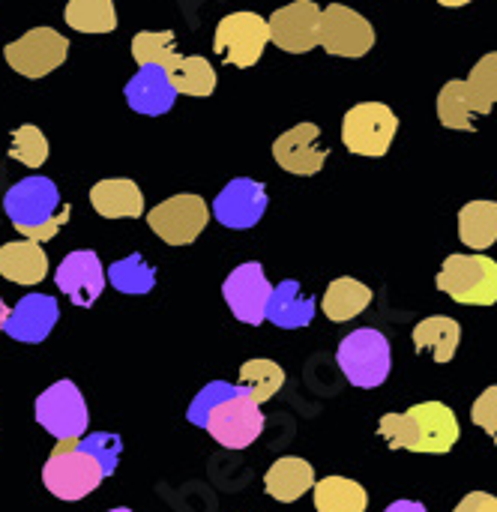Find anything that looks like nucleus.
I'll return each instance as SVG.
<instances>
[{
    "label": "nucleus",
    "instance_id": "obj_1",
    "mask_svg": "<svg viewBox=\"0 0 497 512\" xmlns=\"http://www.w3.org/2000/svg\"><path fill=\"white\" fill-rule=\"evenodd\" d=\"M189 423L204 429L225 450H246L264 432L261 405L240 387L228 381L207 384L186 411Z\"/></svg>",
    "mask_w": 497,
    "mask_h": 512
},
{
    "label": "nucleus",
    "instance_id": "obj_2",
    "mask_svg": "<svg viewBox=\"0 0 497 512\" xmlns=\"http://www.w3.org/2000/svg\"><path fill=\"white\" fill-rule=\"evenodd\" d=\"M378 435L393 450L444 456L459 444V420L456 411L444 402H420L405 414H384L378 423Z\"/></svg>",
    "mask_w": 497,
    "mask_h": 512
},
{
    "label": "nucleus",
    "instance_id": "obj_3",
    "mask_svg": "<svg viewBox=\"0 0 497 512\" xmlns=\"http://www.w3.org/2000/svg\"><path fill=\"white\" fill-rule=\"evenodd\" d=\"M57 204H60L57 186L39 174L18 180L3 198V210L9 222L15 225V231H21L27 240H36V243L51 240L60 231V225H66L72 207L63 204V210H57Z\"/></svg>",
    "mask_w": 497,
    "mask_h": 512
},
{
    "label": "nucleus",
    "instance_id": "obj_4",
    "mask_svg": "<svg viewBox=\"0 0 497 512\" xmlns=\"http://www.w3.org/2000/svg\"><path fill=\"white\" fill-rule=\"evenodd\" d=\"M75 441H57V447L51 450L45 468H42V486L60 498V501H81L90 492L99 489V483L108 477L102 462L96 456H90L87 450H81Z\"/></svg>",
    "mask_w": 497,
    "mask_h": 512
},
{
    "label": "nucleus",
    "instance_id": "obj_5",
    "mask_svg": "<svg viewBox=\"0 0 497 512\" xmlns=\"http://www.w3.org/2000/svg\"><path fill=\"white\" fill-rule=\"evenodd\" d=\"M336 363L354 387L375 390L390 378V366H393L390 342L381 330L360 327L339 342Z\"/></svg>",
    "mask_w": 497,
    "mask_h": 512
},
{
    "label": "nucleus",
    "instance_id": "obj_6",
    "mask_svg": "<svg viewBox=\"0 0 497 512\" xmlns=\"http://www.w3.org/2000/svg\"><path fill=\"white\" fill-rule=\"evenodd\" d=\"M438 288L462 306H495L497 261L489 255H450L438 270Z\"/></svg>",
    "mask_w": 497,
    "mask_h": 512
},
{
    "label": "nucleus",
    "instance_id": "obj_7",
    "mask_svg": "<svg viewBox=\"0 0 497 512\" xmlns=\"http://www.w3.org/2000/svg\"><path fill=\"white\" fill-rule=\"evenodd\" d=\"M270 42V21L258 12H231L216 24L213 51L237 69H249L261 60Z\"/></svg>",
    "mask_w": 497,
    "mask_h": 512
},
{
    "label": "nucleus",
    "instance_id": "obj_8",
    "mask_svg": "<svg viewBox=\"0 0 497 512\" xmlns=\"http://www.w3.org/2000/svg\"><path fill=\"white\" fill-rule=\"evenodd\" d=\"M399 132V117L384 102H360L342 120V141L357 156H384Z\"/></svg>",
    "mask_w": 497,
    "mask_h": 512
},
{
    "label": "nucleus",
    "instance_id": "obj_9",
    "mask_svg": "<svg viewBox=\"0 0 497 512\" xmlns=\"http://www.w3.org/2000/svg\"><path fill=\"white\" fill-rule=\"evenodd\" d=\"M33 414H36V423L57 441H75L87 435V423H90L87 402L81 390L66 378L51 384L45 393H39Z\"/></svg>",
    "mask_w": 497,
    "mask_h": 512
},
{
    "label": "nucleus",
    "instance_id": "obj_10",
    "mask_svg": "<svg viewBox=\"0 0 497 512\" xmlns=\"http://www.w3.org/2000/svg\"><path fill=\"white\" fill-rule=\"evenodd\" d=\"M210 222V210L207 201L201 195L183 192V195H171L168 201L156 204L147 213V225L150 231L165 240L168 246H189L201 237V231Z\"/></svg>",
    "mask_w": 497,
    "mask_h": 512
},
{
    "label": "nucleus",
    "instance_id": "obj_11",
    "mask_svg": "<svg viewBox=\"0 0 497 512\" xmlns=\"http://www.w3.org/2000/svg\"><path fill=\"white\" fill-rule=\"evenodd\" d=\"M69 54V39L54 27H33L3 48L6 63L24 78H45Z\"/></svg>",
    "mask_w": 497,
    "mask_h": 512
},
{
    "label": "nucleus",
    "instance_id": "obj_12",
    "mask_svg": "<svg viewBox=\"0 0 497 512\" xmlns=\"http://www.w3.org/2000/svg\"><path fill=\"white\" fill-rule=\"evenodd\" d=\"M375 45V27L345 3H330L321 15V48L333 57H363Z\"/></svg>",
    "mask_w": 497,
    "mask_h": 512
},
{
    "label": "nucleus",
    "instance_id": "obj_13",
    "mask_svg": "<svg viewBox=\"0 0 497 512\" xmlns=\"http://www.w3.org/2000/svg\"><path fill=\"white\" fill-rule=\"evenodd\" d=\"M222 297L231 309V315L243 324H264L267 321V303L273 297V285L264 276V267L258 261H246L222 285Z\"/></svg>",
    "mask_w": 497,
    "mask_h": 512
},
{
    "label": "nucleus",
    "instance_id": "obj_14",
    "mask_svg": "<svg viewBox=\"0 0 497 512\" xmlns=\"http://www.w3.org/2000/svg\"><path fill=\"white\" fill-rule=\"evenodd\" d=\"M321 15L324 9L312 0H294L276 9L270 21V42L288 54H306L321 45Z\"/></svg>",
    "mask_w": 497,
    "mask_h": 512
},
{
    "label": "nucleus",
    "instance_id": "obj_15",
    "mask_svg": "<svg viewBox=\"0 0 497 512\" xmlns=\"http://www.w3.org/2000/svg\"><path fill=\"white\" fill-rule=\"evenodd\" d=\"M54 282L57 288L81 309L93 306L99 300V294L105 291V282H108V270L102 267L99 255L90 252V249H78V252H69L57 273H54Z\"/></svg>",
    "mask_w": 497,
    "mask_h": 512
},
{
    "label": "nucleus",
    "instance_id": "obj_16",
    "mask_svg": "<svg viewBox=\"0 0 497 512\" xmlns=\"http://www.w3.org/2000/svg\"><path fill=\"white\" fill-rule=\"evenodd\" d=\"M267 210V189L258 180L249 177H237L231 180L213 201V216L219 225L231 228V231H243L261 222Z\"/></svg>",
    "mask_w": 497,
    "mask_h": 512
},
{
    "label": "nucleus",
    "instance_id": "obj_17",
    "mask_svg": "<svg viewBox=\"0 0 497 512\" xmlns=\"http://www.w3.org/2000/svg\"><path fill=\"white\" fill-rule=\"evenodd\" d=\"M318 135L321 129L315 123H297L288 132H282L273 141V159L279 162V168L297 177H315L330 156V150L318 144Z\"/></svg>",
    "mask_w": 497,
    "mask_h": 512
},
{
    "label": "nucleus",
    "instance_id": "obj_18",
    "mask_svg": "<svg viewBox=\"0 0 497 512\" xmlns=\"http://www.w3.org/2000/svg\"><path fill=\"white\" fill-rule=\"evenodd\" d=\"M126 102L132 111L147 114V117H159L168 114L177 102V87L168 75L165 66H141L123 87Z\"/></svg>",
    "mask_w": 497,
    "mask_h": 512
},
{
    "label": "nucleus",
    "instance_id": "obj_19",
    "mask_svg": "<svg viewBox=\"0 0 497 512\" xmlns=\"http://www.w3.org/2000/svg\"><path fill=\"white\" fill-rule=\"evenodd\" d=\"M60 318L57 300L48 294H27L18 300V306L9 312L6 321V336L24 345H39L48 339V333L54 330Z\"/></svg>",
    "mask_w": 497,
    "mask_h": 512
},
{
    "label": "nucleus",
    "instance_id": "obj_20",
    "mask_svg": "<svg viewBox=\"0 0 497 512\" xmlns=\"http://www.w3.org/2000/svg\"><path fill=\"white\" fill-rule=\"evenodd\" d=\"M489 114V108L480 102V96L471 90L468 78L465 81H447L438 93V120L447 129L459 132H474L477 117Z\"/></svg>",
    "mask_w": 497,
    "mask_h": 512
},
{
    "label": "nucleus",
    "instance_id": "obj_21",
    "mask_svg": "<svg viewBox=\"0 0 497 512\" xmlns=\"http://www.w3.org/2000/svg\"><path fill=\"white\" fill-rule=\"evenodd\" d=\"M315 468L300 456H285L264 474V492L279 504H294L315 489Z\"/></svg>",
    "mask_w": 497,
    "mask_h": 512
},
{
    "label": "nucleus",
    "instance_id": "obj_22",
    "mask_svg": "<svg viewBox=\"0 0 497 512\" xmlns=\"http://www.w3.org/2000/svg\"><path fill=\"white\" fill-rule=\"evenodd\" d=\"M315 309H318V303L300 291V282L285 279L273 288V297L267 303V321L282 330H300V327L312 324Z\"/></svg>",
    "mask_w": 497,
    "mask_h": 512
},
{
    "label": "nucleus",
    "instance_id": "obj_23",
    "mask_svg": "<svg viewBox=\"0 0 497 512\" xmlns=\"http://www.w3.org/2000/svg\"><path fill=\"white\" fill-rule=\"evenodd\" d=\"M0 276L15 285H39L48 276V255L36 240L0 246Z\"/></svg>",
    "mask_w": 497,
    "mask_h": 512
},
{
    "label": "nucleus",
    "instance_id": "obj_24",
    "mask_svg": "<svg viewBox=\"0 0 497 512\" xmlns=\"http://www.w3.org/2000/svg\"><path fill=\"white\" fill-rule=\"evenodd\" d=\"M90 204L105 219H138L144 213V195L135 180H99L90 189Z\"/></svg>",
    "mask_w": 497,
    "mask_h": 512
},
{
    "label": "nucleus",
    "instance_id": "obj_25",
    "mask_svg": "<svg viewBox=\"0 0 497 512\" xmlns=\"http://www.w3.org/2000/svg\"><path fill=\"white\" fill-rule=\"evenodd\" d=\"M462 327L447 315H432L414 327V348L417 354H432L435 363H450L459 351Z\"/></svg>",
    "mask_w": 497,
    "mask_h": 512
},
{
    "label": "nucleus",
    "instance_id": "obj_26",
    "mask_svg": "<svg viewBox=\"0 0 497 512\" xmlns=\"http://www.w3.org/2000/svg\"><path fill=\"white\" fill-rule=\"evenodd\" d=\"M369 303H372V288L351 276H342V279L330 282V288L321 300V309L333 324H345V321L363 315L369 309Z\"/></svg>",
    "mask_w": 497,
    "mask_h": 512
},
{
    "label": "nucleus",
    "instance_id": "obj_27",
    "mask_svg": "<svg viewBox=\"0 0 497 512\" xmlns=\"http://www.w3.org/2000/svg\"><path fill=\"white\" fill-rule=\"evenodd\" d=\"M315 510L318 512H366L369 495L357 480L348 477H324L312 489Z\"/></svg>",
    "mask_w": 497,
    "mask_h": 512
},
{
    "label": "nucleus",
    "instance_id": "obj_28",
    "mask_svg": "<svg viewBox=\"0 0 497 512\" xmlns=\"http://www.w3.org/2000/svg\"><path fill=\"white\" fill-rule=\"evenodd\" d=\"M459 240L477 252L495 246L497 201H471L459 210Z\"/></svg>",
    "mask_w": 497,
    "mask_h": 512
},
{
    "label": "nucleus",
    "instance_id": "obj_29",
    "mask_svg": "<svg viewBox=\"0 0 497 512\" xmlns=\"http://www.w3.org/2000/svg\"><path fill=\"white\" fill-rule=\"evenodd\" d=\"M258 405L270 402L282 387H285V369L273 360L255 357L240 366V381H237Z\"/></svg>",
    "mask_w": 497,
    "mask_h": 512
},
{
    "label": "nucleus",
    "instance_id": "obj_30",
    "mask_svg": "<svg viewBox=\"0 0 497 512\" xmlns=\"http://www.w3.org/2000/svg\"><path fill=\"white\" fill-rule=\"evenodd\" d=\"M177 93L183 96H210L216 90V69L207 57H180L171 69H168Z\"/></svg>",
    "mask_w": 497,
    "mask_h": 512
},
{
    "label": "nucleus",
    "instance_id": "obj_31",
    "mask_svg": "<svg viewBox=\"0 0 497 512\" xmlns=\"http://www.w3.org/2000/svg\"><path fill=\"white\" fill-rule=\"evenodd\" d=\"M108 282L120 291V294H129V297H144L153 291L156 285V270L144 261V255H129V258H120L108 267Z\"/></svg>",
    "mask_w": 497,
    "mask_h": 512
},
{
    "label": "nucleus",
    "instance_id": "obj_32",
    "mask_svg": "<svg viewBox=\"0 0 497 512\" xmlns=\"http://www.w3.org/2000/svg\"><path fill=\"white\" fill-rule=\"evenodd\" d=\"M66 24L78 33H111L117 27V9L111 0H69Z\"/></svg>",
    "mask_w": 497,
    "mask_h": 512
},
{
    "label": "nucleus",
    "instance_id": "obj_33",
    "mask_svg": "<svg viewBox=\"0 0 497 512\" xmlns=\"http://www.w3.org/2000/svg\"><path fill=\"white\" fill-rule=\"evenodd\" d=\"M132 57L141 66H165L171 69L180 54L174 48V33L171 30H141L132 39Z\"/></svg>",
    "mask_w": 497,
    "mask_h": 512
},
{
    "label": "nucleus",
    "instance_id": "obj_34",
    "mask_svg": "<svg viewBox=\"0 0 497 512\" xmlns=\"http://www.w3.org/2000/svg\"><path fill=\"white\" fill-rule=\"evenodd\" d=\"M9 156L18 159V162L27 165V168H39V165H45V159H48V138L42 135L39 126L24 123V126H18V129L12 132Z\"/></svg>",
    "mask_w": 497,
    "mask_h": 512
},
{
    "label": "nucleus",
    "instance_id": "obj_35",
    "mask_svg": "<svg viewBox=\"0 0 497 512\" xmlns=\"http://www.w3.org/2000/svg\"><path fill=\"white\" fill-rule=\"evenodd\" d=\"M468 84L480 96V102L492 111L497 102V51H489L486 57H480V63L468 75Z\"/></svg>",
    "mask_w": 497,
    "mask_h": 512
},
{
    "label": "nucleus",
    "instance_id": "obj_36",
    "mask_svg": "<svg viewBox=\"0 0 497 512\" xmlns=\"http://www.w3.org/2000/svg\"><path fill=\"white\" fill-rule=\"evenodd\" d=\"M81 450H87L90 456H96L105 468V474L111 477L117 471V462H120V453H123V441L111 432H93V435H84L81 441Z\"/></svg>",
    "mask_w": 497,
    "mask_h": 512
},
{
    "label": "nucleus",
    "instance_id": "obj_37",
    "mask_svg": "<svg viewBox=\"0 0 497 512\" xmlns=\"http://www.w3.org/2000/svg\"><path fill=\"white\" fill-rule=\"evenodd\" d=\"M471 420L497 444V384L477 396V402L471 408Z\"/></svg>",
    "mask_w": 497,
    "mask_h": 512
},
{
    "label": "nucleus",
    "instance_id": "obj_38",
    "mask_svg": "<svg viewBox=\"0 0 497 512\" xmlns=\"http://www.w3.org/2000/svg\"><path fill=\"white\" fill-rule=\"evenodd\" d=\"M453 512H497V498L489 492H471L459 501Z\"/></svg>",
    "mask_w": 497,
    "mask_h": 512
},
{
    "label": "nucleus",
    "instance_id": "obj_39",
    "mask_svg": "<svg viewBox=\"0 0 497 512\" xmlns=\"http://www.w3.org/2000/svg\"><path fill=\"white\" fill-rule=\"evenodd\" d=\"M384 512H429L420 501H396V504H390Z\"/></svg>",
    "mask_w": 497,
    "mask_h": 512
},
{
    "label": "nucleus",
    "instance_id": "obj_40",
    "mask_svg": "<svg viewBox=\"0 0 497 512\" xmlns=\"http://www.w3.org/2000/svg\"><path fill=\"white\" fill-rule=\"evenodd\" d=\"M9 312H12V309H9V306H6V303L0 300V330H6V321H9Z\"/></svg>",
    "mask_w": 497,
    "mask_h": 512
},
{
    "label": "nucleus",
    "instance_id": "obj_41",
    "mask_svg": "<svg viewBox=\"0 0 497 512\" xmlns=\"http://www.w3.org/2000/svg\"><path fill=\"white\" fill-rule=\"evenodd\" d=\"M441 6H450V9H459V6H468L471 0H438Z\"/></svg>",
    "mask_w": 497,
    "mask_h": 512
},
{
    "label": "nucleus",
    "instance_id": "obj_42",
    "mask_svg": "<svg viewBox=\"0 0 497 512\" xmlns=\"http://www.w3.org/2000/svg\"><path fill=\"white\" fill-rule=\"evenodd\" d=\"M108 512H132V510H126V507H117V510H108Z\"/></svg>",
    "mask_w": 497,
    "mask_h": 512
}]
</instances>
